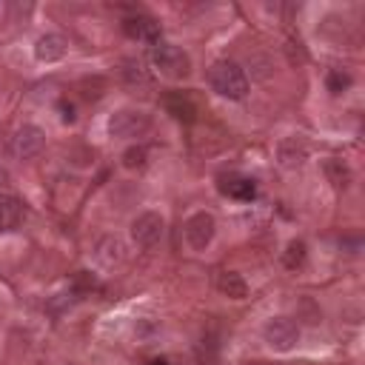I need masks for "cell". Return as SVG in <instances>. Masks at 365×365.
<instances>
[{
    "label": "cell",
    "mask_w": 365,
    "mask_h": 365,
    "mask_svg": "<svg viewBox=\"0 0 365 365\" xmlns=\"http://www.w3.org/2000/svg\"><path fill=\"white\" fill-rule=\"evenodd\" d=\"M220 191L225 197H234V200H254V194H257L254 180L240 177V174H222L220 177Z\"/></svg>",
    "instance_id": "12"
},
{
    "label": "cell",
    "mask_w": 365,
    "mask_h": 365,
    "mask_svg": "<svg viewBox=\"0 0 365 365\" xmlns=\"http://www.w3.org/2000/svg\"><path fill=\"white\" fill-rule=\"evenodd\" d=\"M208 83L211 88L220 94V97H228V100H242L248 94V77L245 71L231 63V60H220L211 66L208 71Z\"/></svg>",
    "instance_id": "1"
},
{
    "label": "cell",
    "mask_w": 365,
    "mask_h": 365,
    "mask_svg": "<svg viewBox=\"0 0 365 365\" xmlns=\"http://www.w3.org/2000/svg\"><path fill=\"white\" fill-rule=\"evenodd\" d=\"M325 83H328V91H331V94H342L354 80H351V74H348V71H342V68H331Z\"/></svg>",
    "instance_id": "19"
},
{
    "label": "cell",
    "mask_w": 365,
    "mask_h": 365,
    "mask_svg": "<svg viewBox=\"0 0 365 365\" xmlns=\"http://www.w3.org/2000/svg\"><path fill=\"white\" fill-rule=\"evenodd\" d=\"M151 128V117L140 108H120L108 117V134L117 140H131V137H143Z\"/></svg>",
    "instance_id": "2"
},
{
    "label": "cell",
    "mask_w": 365,
    "mask_h": 365,
    "mask_svg": "<svg viewBox=\"0 0 365 365\" xmlns=\"http://www.w3.org/2000/svg\"><path fill=\"white\" fill-rule=\"evenodd\" d=\"M217 291L228 299H245L248 297V282L237 271H220L217 274Z\"/></svg>",
    "instance_id": "14"
},
{
    "label": "cell",
    "mask_w": 365,
    "mask_h": 365,
    "mask_svg": "<svg viewBox=\"0 0 365 365\" xmlns=\"http://www.w3.org/2000/svg\"><path fill=\"white\" fill-rule=\"evenodd\" d=\"M305 254H308L305 242H302V240H291V242L285 245V251H282V265H285L288 271H297V268L305 262Z\"/></svg>",
    "instance_id": "18"
},
{
    "label": "cell",
    "mask_w": 365,
    "mask_h": 365,
    "mask_svg": "<svg viewBox=\"0 0 365 365\" xmlns=\"http://www.w3.org/2000/svg\"><path fill=\"white\" fill-rule=\"evenodd\" d=\"M182 234H185V242H188L194 251L208 248L211 240H214V234H217V220H214V214H208V211H194V214L185 220Z\"/></svg>",
    "instance_id": "4"
},
{
    "label": "cell",
    "mask_w": 365,
    "mask_h": 365,
    "mask_svg": "<svg viewBox=\"0 0 365 365\" xmlns=\"http://www.w3.org/2000/svg\"><path fill=\"white\" fill-rule=\"evenodd\" d=\"M163 106H165V111H168L174 120H180V123H194L197 114H200V108H197V103H194V97H191L188 91H168V94L163 97Z\"/></svg>",
    "instance_id": "9"
},
{
    "label": "cell",
    "mask_w": 365,
    "mask_h": 365,
    "mask_svg": "<svg viewBox=\"0 0 365 365\" xmlns=\"http://www.w3.org/2000/svg\"><path fill=\"white\" fill-rule=\"evenodd\" d=\"M248 71H251V77L265 80V77L271 74V63H268V57H262V54H251V57H248Z\"/></svg>",
    "instance_id": "21"
},
{
    "label": "cell",
    "mask_w": 365,
    "mask_h": 365,
    "mask_svg": "<svg viewBox=\"0 0 365 365\" xmlns=\"http://www.w3.org/2000/svg\"><path fill=\"white\" fill-rule=\"evenodd\" d=\"M46 145V134L37 125H20L9 143V151L14 160H34Z\"/></svg>",
    "instance_id": "6"
},
{
    "label": "cell",
    "mask_w": 365,
    "mask_h": 365,
    "mask_svg": "<svg viewBox=\"0 0 365 365\" xmlns=\"http://www.w3.org/2000/svg\"><path fill=\"white\" fill-rule=\"evenodd\" d=\"M151 60H154V66L160 68V74H165V77H171V80H182V77H188V71H191L188 54H185L182 48L171 46V43H157L154 51H151Z\"/></svg>",
    "instance_id": "3"
},
{
    "label": "cell",
    "mask_w": 365,
    "mask_h": 365,
    "mask_svg": "<svg viewBox=\"0 0 365 365\" xmlns=\"http://www.w3.org/2000/svg\"><path fill=\"white\" fill-rule=\"evenodd\" d=\"M0 14H3V3H0Z\"/></svg>",
    "instance_id": "25"
},
{
    "label": "cell",
    "mask_w": 365,
    "mask_h": 365,
    "mask_svg": "<svg viewBox=\"0 0 365 365\" xmlns=\"http://www.w3.org/2000/svg\"><path fill=\"white\" fill-rule=\"evenodd\" d=\"M66 48H68V43L60 37V34H43V37H37V43H34V57L40 60V63H57V60H63L66 57Z\"/></svg>",
    "instance_id": "11"
},
{
    "label": "cell",
    "mask_w": 365,
    "mask_h": 365,
    "mask_svg": "<svg viewBox=\"0 0 365 365\" xmlns=\"http://www.w3.org/2000/svg\"><path fill=\"white\" fill-rule=\"evenodd\" d=\"M120 74H123V80H125L128 86H145V83L151 80L145 63L137 60V57H125V60L120 63Z\"/></svg>",
    "instance_id": "17"
},
{
    "label": "cell",
    "mask_w": 365,
    "mask_h": 365,
    "mask_svg": "<svg viewBox=\"0 0 365 365\" xmlns=\"http://www.w3.org/2000/svg\"><path fill=\"white\" fill-rule=\"evenodd\" d=\"M277 160L282 168H299L308 160V145L302 137H282L277 143Z\"/></svg>",
    "instance_id": "10"
},
{
    "label": "cell",
    "mask_w": 365,
    "mask_h": 365,
    "mask_svg": "<svg viewBox=\"0 0 365 365\" xmlns=\"http://www.w3.org/2000/svg\"><path fill=\"white\" fill-rule=\"evenodd\" d=\"M163 228H165V222H163V217L157 211H143V214H137L131 220V240L140 248H151V245L160 242Z\"/></svg>",
    "instance_id": "7"
},
{
    "label": "cell",
    "mask_w": 365,
    "mask_h": 365,
    "mask_svg": "<svg viewBox=\"0 0 365 365\" xmlns=\"http://www.w3.org/2000/svg\"><path fill=\"white\" fill-rule=\"evenodd\" d=\"M262 336L274 351H291L299 342V325L288 317H274V319L265 322Z\"/></svg>",
    "instance_id": "5"
},
{
    "label": "cell",
    "mask_w": 365,
    "mask_h": 365,
    "mask_svg": "<svg viewBox=\"0 0 365 365\" xmlns=\"http://www.w3.org/2000/svg\"><path fill=\"white\" fill-rule=\"evenodd\" d=\"M94 257L103 268H120L125 262V242L117 234H106L94 245Z\"/></svg>",
    "instance_id": "8"
},
{
    "label": "cell",
    "mask_w": 365,
    "mask_h": 365,
    "mask_svg": "<svg viewBox=\"0 0 365 365\" xmlns=\"http://www.w3.org/2000/svg\"><path fill=\"white\" fill-rule=\"evenodd\" d=\"M322 171H325V177H328V182H331L334 188H348V185H351V168H348L345 160L328 157V160L322 163Z\"/></svg>",
    "instance_id": "16"
},
{
    "label": "cell",
    "mask_w": 365,
    "mask_h": 365,
    "mask_svg": "<svg viewBox=\"0 0 365 365\" xmlns=\"http://www.w3.org/2000/svg\"><path fill=\"white\" fill-rule=\"evenodd\" d=\"M9 185V171L6 168H0V194H3V188Z\"/></svg>",
    "instance_id": "23"
},
{
    "label": "cell",
    "mask_w": 365,
    "mask_h": 365,
    "mask_svg": "<svg viewBox=\"0 0 365 365\" xmlns=\"http://www.w3.org/2000/svg\"><path fill=\"white\" fill-rule=\"evenodd\" d=\"M123 31H125L131 40H148V43H157V34H160L157 23H154L151 17H143V14L125 17V20H123Z\"/></svg>",
    "instance_id": "13"
},
{
    "label": "cell",
    "mask_w": 365,
    "mask_h": 365,
    "mask_svg": "<svg viewBox=\"0 0 365 365\" xmlns=\"http://www.w3.org/2000/svg\"><path fill=\"white\" fill-rule=\"evenodd\" d=\"M23 220V202L11 194H0V231H11L17 228Z\"/></svg>",
    "instance_id": "15"
},
{
    "label": "cell",
    "mask_w": 365,
    "mask_h": 365,
    "mask_svg": "<svg viewBox=\"0 0 365 365\" xmlns=\"http://www.w3.org/2000/svg\"><path fill=\"white\" fill-rule=\"evenodd\" d=\"M60 120L63 123H74V106L71 103H60Z\"/></svg>",
    "instance_id": "22"
},
{
    "label": "cell",
    "mask_w": 365,
    "mask_h": 365,
    "mask_svg": "<svg viewBox=\"0 0 365 365\" xmlns=\"http://www.w3.org/2000/svg\"><path fill=\"white\" fill-rule=\"evenodd\" d=\"M145 157H148V151H145L143 145H131V148L123 151V165L131 168V171H134V168H143V165H145Z\"/></svg>",
    "instance_id": "20"
},
{
    "label": "cell",
    "mask_w": 365,
    "mask_h": 365,
    "mask_svg": "<svg viewBox=\"0 0 365 365\" xmlns=\"http://www.w3.org/2000/svg\"><path fill=\"white\" fill-rule=\"evenodd\" d=\"M151 365H168V362H165V359H154Z\"/></svg>",
    "instance_id": "24"
}]
</instances>
